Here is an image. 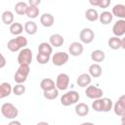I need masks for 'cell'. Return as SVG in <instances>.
Instances as JSON below:
<instances>
[{
	"mask_svg": "<svg viewBox=\"0 0 125 125\" xmlns=\"http://www.w3.org/2000/svg\"><path fill=\"white\" fill-rule=\"evenodd\" d=\"M26 45H27V39H26L24 36L18 35L16 38L11 39V40L8 42L7 47H8V49H9L11 52H17V51L21 50V48L25 47Z\"/></svg>",
	"mask_w": 125,
	"mask_h": 125,
	"instance_id": "6da1fadb",
	"label": "cell"
},
{
	"mask_svg": "<svg viewBox=\"0 0 125 125\" xmlns=\"http://www.w3.org/2000/svg\"><path fill=\"white\" fill-rule=\"evenodd\" d=\"M1 113L7 119H15L19 114V110L13 104L4 103L1 105Z\"/></svg>",
	"mask_w": 125,
	"mask_h": 125,
	"instance_id": "7a4b0ae2",
	"label": "cell"
},
{
	"mask_svg": "<svg viewBox=\"0 0 125 125\" xmlns=\"http://www.w3.org/2000/svg\"><path fill=\"white\" fill-rule=\"evenodd\" d=\"M79 99H80V96L76 91H68L62 96L61 104L63 106H68V105L76 104L79 101Z\"/></svg>",
	"mask_w": 125,
	"mask_h": 125,
	"instance_id": "3957f363",
	"label": "cell"
},
{
	"mask_svg": "<svg viewBox=\"0 0 125 125\" xmlns=\"http://www.w3.org/2000/svg\"><path fill=\"white\" fill-rule=\"evenodd\" d=\"M32 61V52L30 49L28 48H23L20 51L19 55H18V62L19 64H22V63H26L29 64Z\"/></svg>",
	"mask_w": 125,
	"mask_h": 125,
	"instance_id": "277c9868",
	"label": "cell"
},
{
	"mask_svg": "<svg viewBox=\"0 0 125 125\" xmlns=\"http://www.w3.org/2000/svg\"><path fill=\"white\" fill-rule=\"evenodd\" d=\"M85 95L87 98L89 99H92V100H96V99H100L103 97L104 95V92L102 89L96 87V86H93V85H89L87 88H86V91H85Z\"/></svg>",
	"mask_w": 125,
	"mask_h": 125,
	"instance_id": "5b68a950",
	"label": "cell"
},
{
	"mask_svg": "<svg viewBox=\"0 0 125 125\" xmlns=\"http://www.w3.org/2000/svg\"><path fill=\"white\" fill-rule=\"evenodd\" d=\"M67 61H68V55L65 52H57L52 57V62L54 63V65L57 66H62L65 64Z\"/></svg>",
	"mask_w": 125,
	"mask_h": 125,
	"instance_id": "8992f818",
	"label": "cell"
},
{
	"mask_svg": "<svg viewBox=\"0 0 125 125\" xmlns=\"http://www.w3.org/2000/svg\"><path fill=\"white\" fill-rule=\"evenodd\" d=\"M79 38H80L81 42H83L85 44H90L91 42H93V40L95 38V33L91 28L85 27L80 31Z\"/></svg>",
	"mask_w": 125,
	"mask_h": 125,
	"instance_id": "52a82bcc",
	"label": "cell"
},
{
	"mask_svg": "<svg viewBox=\"0 0 125 125\" xmlns=\"http://www.w3.org/2000/svg\"><path fill=\"white\" fill-rule=\"evenodd\" d=\"M68 85H69V76L66 73H60L57 76V80H56L57 88L61 91H64L67 89Z\"/></svg>",
	"mask_w": 125,
	"mask_h": 125,
	"instance_id": "ba28073f",
	"label": "cell"
},
{
	"mask_svg": "<svg viewBox=\"0 0 125 125\" xmlns=\"http://www.w3.org/2000/svg\"><path fill=\"white\" fill-rule=\"evenodd\" d=\"M112 32L114 34V36H122L125 34V20L124 19H120L118 20L112 26Z\"/></svg>",
	"mask_w": 125,
	"mask_h": 125,
	"instance_id": "9c48e42d",
	"label": "cell"
},
{
	"mask_svg": "<svg viewBox=\"0 0 125 125\" xmlns=\"http://www.w3.org/2000/svg\"><path fill=\"white\" fill-rule=\"evenodd\" d=\"M83 50H84L83 45L79 42H72L68 47V52L73 57L80 56L83 53Z\"/></svg>",
	"mask_w": 125,
	"mask_h": 125,
	"instance_id": "30bf717a",
	"label": "cell"
},
{
	"mask_svg": "<svg viewBox=\"0 0 125 125\" xmlns=\"http://www.w3.org/2000/svg\"><path fill=\"white\" fill-rule=\"evenodd\" d=\"M91 77L92 76L89 73H82V74H80L78 76L76 82H77V84H78L79 87H82V88L88 87L91 84V81H92V78Z\"/></svg>",
	"mask_w": 125,
	"mask_h": 125,
	"instance_id": "8fae6325",
	"label": "cell"
},
{
	"mask_svg": "<svg viewBox=\"0 0 125 125\" xmlns=\"http://www.w3.org/2000/svg\"><path fill=\"white\" fill-rule=\"evenodd\" d=\"M54 22H55V19L53 15H51L50 13H44L40 17V23L45 27H51L54 24Z\"/></svg>",
	"mask_w": 125,
	"mask_h": 125,
	"instance_id": "7c38bea8",
	"label": "cell"
},
{
	"mask_svg": "<svg viewBox=\"0 0 125 125\" xmlns=\"http://www.w3.org/2000/svg\"><path fill=\"white\" fill-rule=\"evenodd\" d=\"M111 13H112L113 17H116L119 19H125V5H123V4L114 5Z\"/></svg>",
	"mask_w": 125,
	"mask_h": 125,
	"instance_id": "4fadbf2b",
	"label": "cell"
},
{
	"mask_svg": "<svg viewBox=\"0 0 125 125\" xmlns=\"http://www.w3.org/2000/svg\"><path fill=\"white\" fill-rule=\"evenodd\" d=\"M64 42V39L63 37L59 34V33H55V34H52L49 38V43L53 46V47H61Z\"/></svg>",
	"mask_w": 125,
	"mask_h": 125,
	"instance_id": "5bb4252c",
	"label": "cell"
},
{
	"mask_svg": "<svg viewBox=\"0 0 125 125\" xmlns=\"http://www.w3.org/2000/svg\"><path fill=\"white\" fill-rule=\"evenodd\" d=\"M13 92V88L10 83L8 82H3L0 84V99H4Z\"/></svg>",
	"mask_w": 125,
	"mask_h": 125,
	"instance_id": "9a60e30c",
	"label": "cell"
},
{
	"mask_svg": "<svg viewBox=\"0 0 125 125\" xmlns=\"http://www.w3.org/2000/svg\"><path fill=\"white\" fill-rule=\"evenodd\" d=\"M75 113L78 115V116H81V117H84L86 115H88L89 113V106L84 104V103H79L75 105Z\"/></svg>",
	"mask_w": 125,
	"mask_h": 125,
	"instance_id": "2e32d148",
	"label": "cell"
},
{
	"mask_svg": "<svg viewBox=\"0 0 125 125\" xmlns=\"http://www.w3.org/2000/svg\"><path fill=\"white\" fill-rule=\"evenodd\" d=\"M102 72H103L102 66L98 63H93L89 66V74L94 78L100 77L102 75Z\"/></svg>",
	"mask_w": 125,
	"mask_h": 125,
	"instance_id": "e0dca14e",
	"label": "cell"
},
{
	"mask_svg": "<svg viewBox=\"0 0 125 125\" xmlns=\"http://www.w3.org/2000/svg\"><path fill=\"white\" fill-rule=\"evenodd\" d=\"M56 87L57 86L55 85V82L51 78H44L40 82V88L43 91H49V90H52Z\"/></svg>",
	"mask_w": 125,
	"mask_h": 125,
	"instance_id": "ac0fdd59",
	"label": "cell"
},
{
	"mask_svg": "<svg viewBox=\"0 0 125 125\" xmlns=\"http://www.w3.org/2000/svg\"><path fill=\"white\" fill-rule=\"evenodd\" d=\"M99 20L101 21V23L103 24H108L112 21L113 20V15L111 12H108V11H104L103 12L100 16H99Z\"/></svg>",
	"mask_w": 125,
	"mask_h": 125,
	"instance_id": "d6986e66",
	"label": "cell"
},
{
	"mask_svg": "<svg viewBox=\"0 0 125 125\" xmlns=\"http://www.w3.org/2000/svg\"><path fill=\"white\" fill-rule=\"evenodd\" d=\"M121 41H122V39H120L118 36H112L108 39L107 44H108V47L110 49L118 50L121 48Z\"/></svg>",
	"mask_w": 125,
	"mask_h": 125,
	"instance_id": "ffe728a7",
	"label": "cell"
},
{
	"mask_svg": "<svg viewBox=\"0 0 125 125\" xmlns=\"http://www.w3.org/2000/svg\"><path fill=\"white\" fill-rule=\"evenodd\" d=\"M91 59L95 62H102L105 59V54L102 50H94L91 53Z\"/></svg>",
	"mask_w": 125,
	"mask_h": 125,
	"instance_id": "44dd1931",
	"label": "cell"
},
{
	"mask_svg": "<svg viewBox=\"0 0 125 125\" xmlns=\"http://www.w3.org/2000/svg\"><path fill=\"white\" fill-rule=\"evenodd\" d=\"M24 31L29 34V35H33L37 32V24L33 21H28L24 23Z\"/></svg>",
	"mask_w": 125,
	"mask_h": 125,
	"instance_id": "7402d4cb",
	"label": "cell"
},
{
	"mask_svg": "<svg viewBox=\"0 0 125 125\" xmlns=\"http://www.w3.org/2000/svg\"><path fill=\"white\" fill-rule=\"evenodd\" d=\"M27 8H28V5L25 3V2H18L16 5H15V12L20 15V16H23L26 14V11H27Z\"/></svg>",
	"mask_w": 125,
	"mask_h": 125,
	"instance_id": "603a6c76",
	"label": "cell"
},
{
	"mask_svg": "<svg viewBox=\"0 0 125 125\" xmlns=\"http://www.w3.org/2000/svg\"><path fill=\"white\" fill-rule=\"evenodd\" d=\"M99 14L97 12V10L93 9V8H90L88 10H86L85 12V18L89 21H96L99 20Z\"/></svg>",
	"mask_w": 125,
	"mask_h": 125,
	"instance_id": "cb8c5ba5",
	"label": "cell"
},
{
	"mask_svg": "<svg viewBox=\"0 0 125 125\" xmlns=\"http://www.w3.org/2000/svg\"><path fill=\"white\" fill-rule=\"evenodd\" d=\"M9 29L13 35H20L22 32V30L24 29V26H22V24L20 22H13L12 24H10Z\"/></svg>",
	"mask_w": 125,
	"mask_h": 125,
	"instance_id": "d4e9b609",
	"label": "cell"
},
{
	"mask_svg": "<svg viewBox=\"0 0 125 125\" xmlns=\"http://www.w3.org/2000/svg\"><path fill=\"white\" fill-rule=\"evenodd\" d=\"M53 46L50 44V43H47V42H42L39 44L38 46V53H43V54H48V55H51L52 52H53Z\"/></svg>",
	"mask_w": 125,
	"mask_h": 125,
	"instance_id": "484cf974",
	"label": "cell"
},
{
	"mask_svg": "<svg viewBox=\"0 0 125 125\" xmlns=\"http://www.w3.org/2000/svg\"><path fill=\"white\" fill-rule=\"evenodd\" d=\"M1 19L5 24H12L14 22V14L11 11H5L2 13Z\"/></svg>",
	"mask_w": 125,
	"mask_h": 125,
	"instance_id": "4316f807",
	"label": "cell"
},
{
	"mask_svg": "<svg viewBox=\"0 0 125 125\" xmlns=\"http://www.w3.org/2000/svg\"><path fill=\"white\" fill-rule=\"evenodd\" d=\"M113 110H114V113L118 116H122L124 113H125V104L121 102V101H117L114 105H113Z\"/></svg>",
	"mask_w": 125,
	"mask_h": 125,
	"instance_id": "83f0119b",
	"label": "cell"
},
{
	"mask_svg": "<svg viewBox=\"0 0 125 125\" xmlns=\"http://www.w3.org/2000/svg\"><path fill=\"white\" fill-rule=\"evenodd\" d=\"M43 96L47 100H55L59 96V89L54 88V89L49 90V91H43Z\"/></svg>",
	"mask_w": 125,
	"mask_h": 125,
	"instance_id": "f1b7e54d",
	"label": "cell"
},
{
	"mask_svg": "<svg viewBox=\"0 0 125 125\" xmlns=\"http://www.w3.org/2000/svg\"><path fill=\"white\" fill-rule=\"evenodd\" d=\"M29 19H35L39 16V8L37 6H28L26 14H25Z\"/></svg>",
	"mask_w": 125,
	"mask_h": 125,
	"instance_id": "f546056e",
	"label": "cell"
},
{
	"mask_svg": "<svg viewBox=\"0 0 125 125\" xmlns=\"http://www.w3.org/2000/svg\"><path fill=\"white\" fill-rule=\"evenodd\" d=\"M102 104H103V112H108L113 107L112 101L108 98H102Z\"/></svg>",
	"mask_w": 125,
	"mask_h": 125,
	"instance_id": "4dcf8cb0",
	"label": "cell"
},
{
	"mask_svg": "<svg viewBox=\"0 0 125 125\" xmlns=\"http://www.w3.org/2000/svg\"><path fill=\"white\" fill-rule=\"evenodd\" d=\"M36 60L40 64H46L50 60V55L43 54V53H38L37 56H36Z\"/></svg>",
	"mask_w": 125,
	"mask_h": 125,
	"instance_id": "1f68e13d",
	"label": "cell"
},
{
	"mask_svg": "<svg viewBox=\"0 0 125 125\" xmlns=\"http://www.w3.org/2000/svg\"><path fill=\"white\" fill-rule=\"evenodd\" d=\"M13 93L16 96H21L25 93V86H23L21 83H18L16 86L13 88Z\"/></svg>",
	"mask_w": 125,
	"mask_h": 125,
	"instance_id": "d6a6232c",
	"label": "cell"
},
{
	"mask_svg": "<svg viewBox=\"0 0 125 125\" xmlns=\"http://www.w3.org/2000/svg\"><path fill=\"white\" fill-rule=\"evenodd\" d=\"M92 107L95 111L98 112H103V104H102V98L100 99H96L93 104H92Z\"/></svg>",
	"mask_w": 125,
	"mask_h": 125,
	"instance_id": "836d02e7",
	"label": "cell"
},
{
	"mask_svg": "<svg viewBox=\"0 0 125 125\" xmlns=\"http://www.w3.org/2000/svg\"><path fill=\"white\" fill-rule=\"evenodd\" d=\"M26 78H27V76H25L24 74H22V73H21L20 71H16V73H15V75H14V80H15V82L16 83H23V82H25L26 81Z\"/></svg>",
	"mask_w": 125,
	"mask_h": 125,
	"instance_id": "e575fe53",
	"label": "cell"
},
{
	"mask_svg": "<svg viewBox=\"0 0 125 125\" xmlns=\"http://www.w3.org/2000/svg\"><path fill=\"white\" fill-rule=\"evenodd\" d=\"M110 3H111V0H100L99 7L102 9H105L110 5Z\"/></svg>",
	"mask_w": 125,
	"mask_h": 125,
	"instance_id": "d590c367",
	"label": "cell"
},
{
	"mask_svg": "<svg viewBox=\"0 0 125 125\" xmlns=\"http://www.w3.org/2000/svg\"><path fill=\"white\" fill-rule=\"evenodd\" d=\"M41 3V0H28V4L30 6H38Z\"/></svg>",
	"mask_w": 125,
	"mask_h": 125,
	"instance_id": "8d00e7d4",
	"label": "cell"
},
{
	"mask_svg": "<svg viewBox=\"0 0 125 125\" xmlns=\"http://www.w3.org/2000/svg\"><path fill=\"white\" fill-rule=\"evenodd\" d=\"M0 58H1V63H0V68H3L5 65H6V60L4 58V56L1 54L0 55Z\"/></svg>",
	"mask_w": 125,
	"mask_h": 125,
	"instance_id": "74e56055",
	"label": "cell"
},
{
	"mask_svg": "<svg viewBox=\"0 0 125 125\" xmlns=\"http://www.w3.org/2000/svg\"><path fill=\"white\" fill-rule=\"evenodd\" d=\"M89 3H90L92 6H99L100 0H89Z\"/></svg>",
	"mask_w": 125,
	"mask_h": 125,
	"instance_id": "f35d334b",
	"label": "cell"
},
{
	"mask_svg": "<svg viewBox=\"0 0 125 125\" xmlns=\"http://www.w3.org/2000/svg\"><path fill=\"white\" fill-rule=\"evenodd\" d=\"M14 124H17V125H21V122H20V121H17V120H15V121H11V122L9 123V125H14Z\"/></svg>",
	"mask_w": 125,
	"mask_h": 125,
	"instance_id": "ab89813d",
	"label": "cell"
},
{
	"mask_svg": "<svg viewBox=\"0 0 125 125\" xmlns=\"http://www.w3.org/2000/svg\"><path fill=\"white\" fill-rule=\"evenodd\" d=\"M118 100H119V101H121V102H122V103L125 104V95H122V96H120Z\"/></svg>",
	"mask_w": 125,
	"mask_h": 125,
	"instance_id": "60d3db41",
	"label": "cell"
},
{
	"mask_svg": "<svg viewBox=\"0 0 125 125\" xmlns=\"http://www.w3.org/2000/svg\"><path fill=\"white\" fill-rule=\"evenodd\" d=\"M121 48L125 50V36H124V38H123L122 41H121Z\"/></svg>",
	"mask_w": 125,
	"mask_h": 125,
	"instance_id": "b9f144b4",
	"label": "cell"
},
{
	"mask_svg": "<svg viewBox=\"0 0 125 125\" xmlns=\"http://www.w3.org/2000/svg\"><path fill=\"white\" fill-rule=\"evenodd\" d=\"M121 123H122V125H125V113L121 116Z\"/></svg>",
	"mask_w": 125,
	"mask_h": 125,
	"instance_id": "7bdbcfd3",
	"label": "cell"
}]
</instances>
